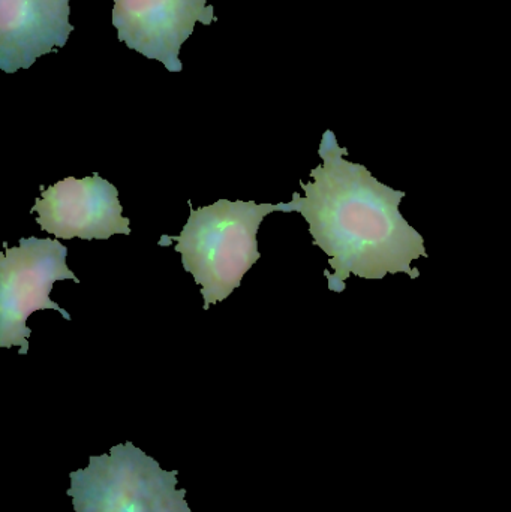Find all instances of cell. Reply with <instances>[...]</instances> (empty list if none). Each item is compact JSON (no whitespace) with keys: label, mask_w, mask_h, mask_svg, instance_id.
<instances>
[{"label":"cell","mask_w":511,"mask_h":512,"mask_svg":"<svg viewBox=\"0 0 511 512\" xmlns=\"http://www.w3.org/2000/svg\"><path fill=\"white\" fill-rule=\"evenodd\" d=\"M323 164L311 171V182H300L305 197L294 192L291 203L278 212H297L309 225L314 246L329 256L333 274L324 273L333 292L345 291L351 274L383 280L405 273L419 279L411 262L429 258L422 234L402 216L404 191H396L372 176L362 164L348 161L332 131L318 149Z\"/></svg>","instance_id":"6da1fadb"},{"label":"cell","mask_w":511,"mask_h":512,"mask_svg":"<svg viewBox=\"0 0 511 512\" xmlns=\"http://www.w3.org/2000/svg\"><path fill=\"white\" fill-rule=\"evenodd\" d=\"M278 212L273 204L219 200L203 209H191L180 236H162L159 246L176 242L174 251L201 286L204 310L221 303L242 285L243 276L260 259L257 234L261 222Z\"/></svg>","instance_id":"7a4b0ae2"},{"label":"cell","mask_w":511,"mask_h":512,"mask_svg":"<svg viewBox=\"0 0 511 512\" xmlns=\"http://www.w3.org/2000/svg\"><path fill=\"white\" fill-rule=\"evenodd\" d=\"M177 471H164L132 442L90 456L89 466L69 474L75 512H192Z\"/></svg>","instance_id":"3957f363"},{"label":"cell","mask_w":511,"mask_h":512,"mask_svg":"<svg viewBox=\"0 0 511 512\" xmlns=\"http://www.w3.org/2000/svg\"><path fill=\"white\" fill-rule=\"evenodd\" d=\"M68 249L59 240L20 239L17 248H6L0 255V348L20 346V354L29 352L27 318L36 310L51 309L66 321L69 313L50 300V292L57 280L78 277L66 265Z\"/></svg>","instance_id":"277c9868"},{"label":"cell","mask_w":511,"mask_h":512,"mask_svg":"<svg viewBox=\"0 0 511 512\" xmlns=\"http://www.w3.org/2000/svg\"><path fill=\"white\" fill-rule=\"evenodd\" d=\"M114 29L129 50L162 63L170 72H182L185 42L198 23L216 20L210 0H113Z\"/></svg>","instance_id":"5b68a950"},{"label":"cell","mask_w":511,"mask_h":512,"mask_svg":"<svg viewBox=\"0 0 511 512\" xmlns=\"http://www.w3.org/2000/svg\"><path fill=\"white\" fill-rule=\"evenodd\" d=\"M38 213L39 227L57 239L108 240L114 234H131L129 219L122 215L119 191L96 176L77 180L66 177L50 188H41L30 210Z\"/></svg>","instance_id":"8992f818"},{"label":"cell","mask_w":511,"mask_h":512,"mask_svg":"<svg viewBox=\"0 0 511 512\" xmlns=\"http://www.w3.org/2000/svg\"><path fill=\"white\" fill-rule=\"evenodd\" d=\"M72 32L71 0H0V69H29L65 47Z\"/></svg>","instance_id":"52a82bcc"}]
</instances>
